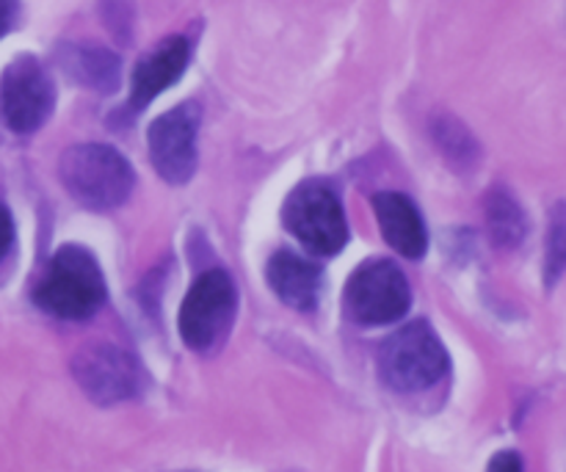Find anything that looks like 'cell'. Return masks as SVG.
Segmentation results:
<instances>
[{
  "label": "cell",
  "mask_w": 566,
  "mask_h": 472,
  "mask_svg": "<svg viewBox=\"0 0 566 472\" xmlns=\"http://www.w3.org/2000/svg\"><path fill=\"white\" fill-rule=\"evenodd\" d=\"M486 221H490L492 241L497 247H517L525 238V230H528L523 210L506 191L490 193V199H486Z\"/></svg>",
  "instance_id": "cell-14"
},
{
  "label": "cell",
  "mask_w": 566,
  "mask_h": 472,
  "mask_svg": "<svg viewBox=\"0 0 566 472\" xmlns=\"http://www.w3.org/2000/svg\"><path fill=\"white\" fill-rule=\"evenodd\" d=\"M486 472H523V459L514 451H503L492 459Z\"/></svg>",
  "instance_id": "cell-17"
},
{
  "label": "cell",
  "mask_w": 566,
  "mask_h": 472,
  "mask_svg": "<svg viewBox=\"0 0 566 472\" xmlns=\"http://www.w3.org/2000/svg\"><path fill=\"white\" fill-rule=\"evenodd\" d=\"M188 55L191 48L182 36L164 39L147 59H142V64L133 72V88H130V111L147 108L160 92H166L169 86H175L180 81V75L186 72Z\"/></svg>",
  "instance_id": "cell-11"
},
{
  "label": "cell",
  "mask_w": 566,
  "mask_h": 472,
  "mask_svg": "<svg viewBox=\"0 0 566 472\" xmlns=\"http://www.w3.org/2000/svg\"><path fill=\"white\" fill-rule=\"evenodd\" d=\"M374 213L392 252L409 260L423 258L429 249V232L412 199L396 191H381L374 197Z\"/></svg>",
  "instance_id": "cell-10"
},
{
  "label": "cell",
  "mask_w": 566,
  "mask_h": 472,
  "mask_svg": "<svg viewBox=\"0 0 566 472\" xmlns=\"http://www.w3.org/2000/svg\"><path fill=\"white\" fill-rule=\"evenodd\" d=\"M59 171L70 197L94 213L125 204L136 186L133 166L108 144H77L66 149Z\"/></svg>",
  "instance_id": "cell-1"
},
{
  "label": "cell",
  "mask_w": 566,
  "mask_h": 472,
  "mask_svg": "<svg viewBox=\"0 0 566 472\" xmlns=\"http://www.w3.org/2000/svg\"><path fill=\"white\" fill-rule=\"evenodd\" d=\"M72 370L81 390L103 407L130 401L147 387V376L138 359L111 343H94L83 348L72 363Z\"/></svg>",
  "instance_id": "cell-7"
},
{
  "label": "cell",
  "mask_w": 566,
  "mask_h": 472,
  "mask_svg": "<svg viewBox=\"0 0 566 472\" xmlns=\"http://www.w3.org/2000/svg\"><path fill=\"white\" fill-rule=\"evenodd\" d=\"M566 271V204H556L547 232V254H545V280L547 285H556Z\"/></svg>",
  "instance_id": "cell-15"
},
{
  "label": "cell",
  "mask_w": 566,
  "mask_h": 472,
  "mask_svg": "<svg viewBox=\"0 0 566 472\" xmlns=\"http://www.w3.org/2000/svg\"><path fill=\"white\" fill-rule=\"evenodd\" d=\"M265 280H269V287L276 293V298L287 307L298 310V313L315 310L321 298V285H324L318 265L298 258L296 252H287V249H282L269 260Z\"/></svg>",
  "instance_id": "cell-12"
},
{
  "label": "cell",
  "mask_w": 566,
  "mask_h": 472,
  "mask_svg": "<svg viewBox=\"0 0 566 472\" xmlns=\"http://www.w3.org/2000/svg\"><path fill=\"white\" fill-rule=\"evenodd\" d=\"M448 352L426 321H412L387 337L379 348V374L398 392H420L448 374Z\"/></svg>",
  "instance_id": "cell-3"
},
{
  "label": "cell",
  "mask_w": 566,
  "mask_h": 472,
  "mask_svg": "<svg viewBox=\"0 0 566 472\" xmlns=\"http://www.w3.org/2000/svg\"><path fill=\"white\" fill-rule=\"evenodd\" d=\"M412 291L392 260H370L359 265L346 285V313L359 326H385L403 318Z\"/></svg>",
  "instance_id": "cell-5"
},
{
  "label": "cell",
  "mask_w": 566,
  "mask_h": 472,
  "mask_svg": "<svg viewBox=\"0 0 566 472\" xmlns=\"http://www.w3.org/2000/svg\"><path fill=\"white\" fill-rule=\"evenodd\" d=\"M11 243H14V221H11L9 208L0 202V260L6 258V252L11 249Z\"/></svg>",
  "instance_id": "cell-16"
},
{
  "label": "cell",
  "mask_w": 566,
  "mask_h": 472,
  "mask_svg": "<svg viewBox=\"0 0 566 472\" xmlns=\"http://www.w3.org/2000/svg\"><path fill=\"white\" fill-rule=\"evenodd\" d=\"M282 221L298 243L318 254H337L348 241L346 213L340 199L324 182H302L293 188L282 208Z\"/></svg>",
  "instance_id": "cell-4"
},
{
  "label": "cell",
  "mask_w": 566,
  "mask_h": 472,
  "mask_svg": "<svg viewBox=\"0 0 566 472\" xmlns=\"http://www.w3.org/2000/svg\"><path fill=\"white\" fill-rule=\"evenodd\" d=\"M199 105L182 103L149 125L147 153L155 171L171 186H182L197 171Z\"/></svg>",
  "instance_id": "cell-8"
},
{
  "label": "cell",
  "mask_w": 566,
  "mask_h": 472,
  "mask_svg": "<svg viewBox=\"0 0 566 472\" xmlns=\"http://www.w3.org/2000/svg\"><path fill=\"white\" fill-rule=\"evenodd\" d=\"M105 293L108 287L92 252L83 247H61L50 260L48 276L33 293V302L53 318L86 321L103 307Z\"/></svg>",
  "instance_id": "cell-2"
},
{
  "label": "cell",
  "mask_w": 566,
  "mask_h": 472,
  "mask_svg": "<svg viewBox=\"0 0 566 472\" xmlns=\"http://www.w3.org/2000/svg\"><path fill=\"white\" fill-rule=\"evenodd\" d=\"M66 70L72 81L99 94H111L119 86V59L94 44H72L66 53Z\"/></svg>",
  "instance_id": "cell-13"
},
{
  "label": "cell",
  "mask_w": 566,
  "mask_h": 472,
  "mask_svg": "<svg viewBox=\"0 0 566 472\" xmlns=\"http://www.w3.org/2000/svg\"><path fill=\"white\" fill-rule=\"evenodd\" d=\"M238 293L230 274L210 269L199 276L180 307V337L193 352H208L230 332Z\"/></svg>",
  "instance_id": "cell-6"
},
{
  "label": "cell",
  "mask_w": 566,
  "mask_h": 472,
  "mask_svg": "<svg viewBox=\"0 0 566 472\" xmlns=\"http://www.w3.org/2000/svg\"><path fill=\"white\" fill-rule=\"evenodd\" d=\"M14 17H17V6L14 3H0V36H3V33H9Z\"/></svg>",
  "instance_id": "cell-18"
},
{
  "label": "cell",
  "mask_w": 566,
  "mask_h": 472,
  "mask_svg": "<svg viewBox=\"0 0 566 472\" xmlns=\"http://www.w3.org/2000/svg\"><path fill=\"white\" fill-rule=\"evenodd\" d=\"M55 103V88L44 66L33 55L11 61L0 81V108L14 133H33L48 122Z\"/></svg>",
  "instance_id": "cell-9"
}]
</instances>
